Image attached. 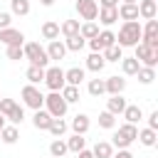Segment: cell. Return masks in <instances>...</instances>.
I'll list each match as a JSON object with an SVG mask.
<instances>
[{
	"mask_svg": "<svg viewBox=\"0 0 158 158\" xmlns=\"http://www.w3.org/2000/svg\"><path fill=\"white\" fill-rule=\"evenodd\" d=\"M123 109H126V99H123L121 94H116V96H111V99L106 101V111H109V114H114V116L123 114Z\"/></svg>",
	"mask_w": 158,
	"mask_h": 158,
	"instance_id": "19",
	"label": "cell"
},
{
	"mask_svg": "<svg viewBox=\"0 0 158 158\" xmlns=\"http://www.w3.org/2000/svg\"><path fill=\"white\" fill-rule=\"evenodd\" d=\"M10 10H12V15L25 17V15H30V0H10Z\"/></svg>",
	"mask_w": 158,
	"mask_h": 158,
	"instance_id": "35",
	"label": "cell"
},
{
	"mask_svg": "<svg viewBox=\"0 0 158 158\" xmlns=\"http://www.w3.org/2000/svg\"><path fill=\"white\" fill-rule=\"evenodd\" d=\"M136 141H141L146 148H153V146H156V141H158V133H156V131H151V128H141V131H138V136H136Z\"/></svg>",
	"mask_w": 158,
	"mask_h": 158,
	"instance_id": "24",
	"label": "cell"
},
{
	"mask_svg": "<svg viewBox=\"0 0 158 158\" xmlns=\"http://www.w3.org/2000/svg\"><path fill=\"white\" fill-rule=\"evenodd\" d=\"M17 138H20V131H17V126H2V131H0V141L2 143H7V146H12V143H17Z\"/></svg>",
	"mask_w": 158,
	"mask_h": 158,
	"instance_id": "22",
	"label": "cell"
},
{
	"mask_svg": "<svg viewBox=\"0 0 158 158\" xmlns=\"http://www.w3.org/2000/svg\"><path fill=\"white\" fill-rule=\"evenodd\" d=\"M47 57H49V62L52 59H64V54H67V47H64V42H59V40H52L49 44H47Z\"/></svg>",
	"mask_w": 158,
	"mask_h": 158,
	"instance_id": "14",
	"label": "cell"
},
{
	"mask_svg": "<svg viewBox=\"0 0 158 158\" xmlns=\"http://www.w3.org/2000/svg\"><path fill=\"white\" fill-rule=\"evenodd\" d=\"M0 42L5 47H10V44H25V35L20 30H15V27H5V30H0Z\"/></svg>",
	"mask_w": 158,
	"mask_h": 158,
	"instance_id": "10",
	"label": "cell"
},
{
	"mask_svg": "<svg viewBox=\"0 0 158 158\" xmlns=\"http://www.w3.org/2000/svg\"><path fill=\"white\" fill-rule=\"evenodd\" d=\"M69 126H72V131H74V133H79V136H84V133L89 131V126H91V121H89V116H86V114H77V116L72 118V123H69Z\"/></svg>",
	"mask_w": 158,
	"mask_h": 158,
	"instance_id": "15",
	"label": "cell"
},
{
	"mask_svg": "<svg viewBox=\"0 0 158 158\" xmlns=\"http://www.w3.org/2000/svg\"><path fill=\"white\" fill-rule=\"evenodd\" d=\"M84 44H86V40H84L81 35H74V37H67V42H64V47H67V52H79V49H84Z\"/></svg>",
	"mask_w": 158,
	"mask_h": 158,
	"instance_id": "36",
	"label": "cell"
},
{
	"mask_svg": "<svg viewBox=\"0 0 158 158\" xmlns=\"http://www.w3.org/2000/svg\"><path fill=\"white\" fill-rule=\"evenodd\" d=\"M32 123H35V128H40V131H47L49 123H52V116H49L44 109H37L35 116H32Z\"/></svg>",
	"mask_w": 158,
	"mask_h": 158,
	"instance_id": "21",
	"label": "cell"
},
{
	"mask_svg": "<svg viewBox=\"0 0 158 158\" xmlns=\"http://www.w3.org/2000/svg\"><path fill=\"white\" fill-rule=\"evenodd\" d=\"M138 0H123V5H136Z\"/></svg>",
	"mask_w": 158,
	"mask_h": 158,
	"instance_id": "49",
	"label": "cell"
},
{
	"mask_svg": "<svg viewBox=\"0 0 158 158\" xmlns=\"http://www.w3.org/2000/svg\"><path fill=\"white\" fill-rule=\"evenodd\" d=\"M10 22H12V15L10 12H0V30L10 27Z\"/></svg>",
	"mask_w": 158,
	"mask_h": 158,
	"instance_id": "44",
	"label": "cell"
},
{
	"mask_svg": "<svg viewBox=\"0 0 158 158\" xmlns=\"http://www.w3.org/2000/svg\"><path fill=\"white\" fill-rule=\"evenodd\" d=\"M77 158H94V153L84 148V151H79V153H77Z\"/></svg>",
	"mask_w": 158,
	"mask_h": 158,
	"instance_id": "47",
	"label": "cell"
},
{
	"mask_svg": "<svg viewBox=\"0 0 158 158\" xmlns=\"http://www.w3.org/2000/svg\"><path fill=\"white\" fill-rule=\"evenodd\" d=\"M136 77H138L141 84H151V81L156 79V69H153V67H138Z\"/></svg>",
	"mask_w": 158,
	"mask_h": 158,
	"instance_id": "37",
	"label": "cell"
},
{
	"mask_svg": "<svg viewBox=\"0 0 158 158\" xmlns=\"http://www.w3.org/2000/svg\"><path fill=\"white\" fill-rule=\"evenodd\" d=\"M116 10H118V17H121L123 22H136V20H138V2H136V5H123V2H121Z\"/></svg>",
	"mask_w": 158,
	"mask_h": 158,
	"instance_id": "13",
	"label": "cell"
},
{
	"mask_svg": "<svg viewBox=\"0 0 158 158\" xmlns=\"http://www.w3.org/2000/svg\"><path fill=\"white\" fill-rule=\"evenodd\" d=\"M0 99H2V96H0Z\"/></svg>",
	"mask_w": 158,
	"mask_h": 158,
	"instance_id": "51",
	"label": "cell"
},
{
	"mask_svg": "<svg viewBox=\"0 0 158 158\" xmlns=\"http://www.w3.org/2000/svg\"><path fill=\"white\" fill-rule=\"evenodd\" d=\"M89 94L91 96H101V94H106V89H104V79H89Z\"/></svg>",
	"mask_w": 158,
	"mask_h": 158,
	"instance_id": "38",
	"label": "cell"
},
{
	"mask_svg": "<svg viewBox=\"0 0 158 158\" xmlns=\"http://www.w3.org/2000/svg\"><path fill=\"white\" fill-rule=\"evenodd\" d=\"M91 153H94V158H111L114 156V146L109 141H96V146L91 148Z\"/></svg>",
	"mask_w": 158,
	"mask_h": 158,
	"instance_id": "23",
	"label": "cell"
},
{
	"mask_svg": "<svg viewBox=\"0 0 158 158\" xmlns=\"http://www.w3.org/2000/svg\"><path fill=\"white\" fill-rule=\"evenodd\" d=\"M59 32H62L64 37H74V35H79V20H64V22L59 25Z\"/></svg>",
	"mask_w": 158,
	"mask_h": 158,
	"instance_id": "29",
	"label": "cell"
},
{
	"mask_svg": "<svg viewBox=\"0 0 158 158\" xmlns=\"http://www.w3.org/2000/svg\"><path fill=\"white\" fill-rule=\"evenodd\" d=\"M49 153H52V158H64V156H67V141L54 138V141L49 143Z\"/></svg>",
	"mask_w": 158,
	"mask_h": 158,
	"instance_id": "34",
	"label": "cell"
},
{
	"mask_svg": "<svg viewBox=\"0 0 158 158\" xmlns=\"http://www.w3.org/2000/svg\"><path fill=\"white\" fill-rule=\"evenodd\" d=\"M77 12L84 22H94L99 15V5H96V0H77Z\"/></svg>",
	"mask_w": 158,
	"mask_h": 158,
	"instance_id": "9",
	"label": "cell"
},
{
	"mask_svg": "<svg viewBox=\"0 0 158 158\" xmlns=\"http://www.w3.org/2000/svg\"><path fill=\"white\" fill-rule=\"evenodd\" d=\"M99 7H118V0H99Z\"/></svg>",
	"mask_w": 158,
	"mask_h": 158,
	"instance_id": "45",
	"label": "cell"
},
{
	"mask_svg": "<svg viewBox=\"0 0 158 158\" xmlns=\"http://www.w3.org/2000/svg\"><path fill=\"white\" fill-rule=\"evenodd\" d=\"M141 42V25L138 22H123L118 35H116V44L123 49V47H136Z\"/></svg>",
	"mask_w": 158,
	"mask_h": 158,
	"instance_id": "1",
	"label": "cell"
},
{
	"mask_svg": "<svg viewBox=\"0 0 158 158\" xmlns=\"http://www.w3.org/2000/svg\"><path fill=\"white\" fill-rule=\"evenodd\" d=\"M67 109H69V104L62 99L59 91H49V94L44 96V111H47L52 118H64Z\"/></svg>",
	"mask_w": 158,
	"mask_h": 158,
	"instance_id": "4",
	"label": "cell"
},
{
	"mask_svg": "<svg viewBox=\"0 0 158 158\" xmlns=\"http://www.w3.org/2000/svg\"><path fill=\"white\" fill-rule=\"evenodd\" d=\"M12 109H15V101H12V99H0V114H2L5 118L10 116Z\"/></svg>",
	"mask_w": 158,
	"mask_h": 158,
	"instance_id": "42",
	"label": "cell"
},
{
	"mask_svg": "<svg viewBox=\"0 0 158 158\" xmlns=\"http://www.w3.org/2000/svg\"><path fill=\"white\" fill-rule=\"evenodd\" d=\"M59 94H62V99H64L67 104H77V101H79V86H69V84H64Z\"/></svg>",
	"mask_w": 158,
	"mask_h": 158,
	"instance_id": "32",
	"label": "cell"
},
{
	"mask_svg": "<svg viewBox=\"0 0 158 158\" xmlns=\"http://www.w3.org/2000/svg\"><path fill=\"white\" fill-rule=\"evenodd\" d=\"M146 128L158 131V111H151V116H148V126H146Z\"/></svg>",
	"mask_w": 158,
	"mask_h": 158,
	"instance_id": "43",
	"label": "cell"
},
{
	"mask_svg": "<svg viewBox=\"0 0 158 158\" xmlns=\"http://www.w3.org/2000/svg\"><path fill=\"white\" fill-rule=\"evenodd\" d=\"M133 49H136V54H133V57L138 59V64H141V67H153V69H156V64H158V49H151V47H148V44H143V42H138Z\"/></svg>",
	"mask_w": 158,
	"mask_h": 158,
	"instance_id": "6",
	"label": "cell"
},
{
	"mask_svg": "<svg viewBox=\"0 0 158 158\" xmlns=\"http://www.w3.org/2000/svg\"><path fill=\"white\" fill-rule=\"evenodd\" d=\"M42 37L49 40V42H52V40H59V25H57L54 20H47V22L42 25Z\"/></svg>",
	"mask_w": 158,
	"mask_h": 158,
	"instance_id": "25",
	"label": "cell"
},
{
	"mask_svg": "<svg viewBox=\"0 0 158 158\" xmlns=\"http://www.w3.org/2000/svg\"><path fill=\"white\" fill-rule=\"evenodd\" d=\"M96 17H99L101 25L111 27V25L118 20V10H116V7H99V15H96Z\"/></svg>",
	"mask_w": 158,
	"mask_h": 158,
	"instance_id": "16",
	"label": "cell"
},
{
	"mask_svg": "<svg viewBox=\"0 0 158 158\" xmlns=\"http://www.w3.org/2000/svg\"><path fill=\"white\" fill-rule=\"evenodd\" d=\"M136 136H138V128H136V123H121L116 131H114V141H111V146H116L118 151L121 148H128L133 141H136Z\"/></svg>",
	"mask_w": 158,
	"mask_h": 158,
	"instance_id": "3",
	"label": "cell"
},
{
	"mask_svg": "<svg viewBox=\"0 0 158 158\" xmlns=\"http://www.w3.org/2000/svg\"><path fill=\"white\" fill-rule=\"evenodd\" d=\"M79 35L89 42V40H94V37L99 35V25H96V22H84V25H79Z\"/></svg>",
	"mask_w": 158,
	"mask_h": 158,
	"instance_id": "30",
	"label": "cell"
},
{
	"mask_svg": "<svg viewBox=\"0 0 158 158\" xmlns=\"http://www.w3.org/2000/svg\"><path fill=\"white\" fill-rule=\"evenodd\" d=\"M81 81H84V69H81V67H72V69L64 72V84H69V86H79Z\"/></svg>",
	"mask_w": 158,
	"mask_h": 158,
	"instance_id": "17",
	"label": "cell"
},
{
	"mask_svg": "<svg viewBox=\"0 0 158 158\" xmlns=\"http://www.w3.org/2000/svg\"><path fill=\"white\" fill-rule=\"evenodd\" d=\"M5 54H7V59H12V62H17V59L25 57V54H22V44H10V47L5 49Z\"/></svg>",
	"mask_w": 158,
	"mask_h": 158,
	"instance_id": "41",
	"label": "cell"
},
{
	"mask_svg": "<svg viewBox=\"0 0 158 158\" xmlns=\"http://www.w3.org/2000/svg\"><path fill=\"white\" fill-rule=\"evenodd\" d=\"M111 44H116V35H114L111 30H104V32H99L94 40H89L91 52H104V49L111 47Z\"/></svg>",
	"mask_w": 158,
	"mask_h": 158,
	"instance_id": "8",
	"label": "cell"
},
{
	"mask_svg": "<svg viewBox=\"0 0 158 158\" xmlns=\"http://www.w3.org/2000/svg\"><path fill=\"white\" fill-rule=\"evenodd\" d=\"M104 67H106V62H104V54H101V52H91V54L86 57V69H89V72H96V74H99Z\"/></svg>",
	"mask_w": 158,
	"mask_h": 158,
	"instance_id": "18",
	"label": "cell"
},
{
	"mask_svg": "<svg viewBox=\"0 0 158 158\" xmlns=\"http://www.w3.org/2000/svg\"><path fill=\"white\" fill-rule=\"evenodd\" d=\"M101 54H104V62H121V57H123V49H121L118 44H111V47H106Z\"/></svg>",
	"mask_w": 158,
	"mask_h": 158,
	"instance_id": "31",
	"label": "cell"
},
{
	"mask_svg": "<svg viewBox=\"0 0 158 158\" xmlns=\"http://www.w3.org/2000/svg\"><path fill=\"white\" fill-rule=\"evenodd\" d=\"M22 54H25V59H30L32 67L47 69V64H49V57H47V52H44V47H42L40 42H27V44H22Z\"/></svg>",
	"mask_w": 158,
	"mask_h": 158,
	"instance_id": "2",
	"label": "cell"
},
{
	"mask_svg": "<svg viewBox=\"0 0 158 158\" xmlns=\"http://www.w3.org/2000/svg\"><path fill=\"white\" fill-rule=\"evenodd\" d=\"M99 126L101 128H116V116L109 114V111H101L99 114Z\"/></svg>",
	"mask_w": 158,
	"mask_h": 158,
	"instance_id": "40",
	"label": "cell"
},
{
	"mask_svg": "<svg viewBox=\"0 0 158 158\" xmlns=\"http://www.w3.org/2000/svg\"><path fill=\"white\" fill-rule=\"evenodd\" d=\"M44 84L49 86V91H62V86H64V69L62 67H47L44 69Z\"/></svg>",
	"mask_w": 158,
	"mask_h": 158,
	"instance_id": "7",
	"label": "cell"
},
{
	"mask_svg": "<svg viewBox=\"0 0 158 158\" xmlns=\"http://www.w3.org/2000/svg\"><path fill=\"white\" fill-rule=\"evenodd\" d=\"M22 118H25V109H22L20 104H15V109L10 111V116H7L5 121H10L12 126H17V123H22Z\"/></svg>",
	"mask_w": 158,
	"mask_h": 158,
	"instance_id": "39",
	"label": "cell"
},
{
	"mask_svg": "<svg viewBox=\"0 0 158 158\" xmlns=\"http://www.w3.org/2000/svg\"><path fill=\"white\" fill-rule=\"evenodd\" d=\"M138 59L136 57H121V69H123V74L126 77H136V72H138Z\"/></svg>",
	"mask_w": 158,
	"mask_h": 158,
	"instance_id": "26",
	"label": "cell"
},
{
	"mask_svg": "<svg viewBox=\"0 0 158 158\" xmlns=\"http://www.w3.org/2000/svg\"><path fill=\"white\" fill-rule=\"evenodd\" d=\"M20 96H22L25 106H30V109H35V111L44 106V94H42L35 84H25V86H22V91H20Z\"/></svg>",
	"mask_w": 158,
	"mask_h": 158,
	"instance_id": "5",
	"label": "cell"
},
{
	"mask_svg": "<svg viewBox=\"0 0 158 158\" xmlns=\"http://www.w3.org/2000/svg\"><path fill=\"white\" fill-rule=\"evenodd\" d=\"M104 89H106L109 96L123 94V89H126V79H123V77H109V79H104Z\"/></svg>",
	"mask_w": 158,
	"mask_h": 158,
	"instance_id": "11",
	"label": "cell"
},
{
	"mask_svg": "<svg viewBox=\"0 0 158 158\" xmlns=\"http://www.w3.org/2000/svg\"><path fill=\"white\" fill-rule=\"evenodd\" d=\"M25 77H27V81H30V84H35V86H37L40 81H44V69H42V67H32V64H30V67H27V72H25Z\"/></svg>",
	"mask_w": 158,
	"mask_h": 158,
	"instance_id": "27",
	"label": "cell"
},
{
	"mask_svg": "<svg viewBox=\"0 0 158 158\" xmlns=\"http://www.w3.org/2000/svg\"><path fill=\"white\" fill-rule=\"evenodd\" d=\"M67 128H69V126H67V121H64V118H52V123H49V128H47V131H49L54 138H62V136L67 133Z\"/></svg>",
	"mask_w": 158,
	"mask_h": 158,
	"instance_id": "28",
	"label": "cell"
},
{
	"mask_svg": "<svg viewBox=\"0 0 158 158\" xmlns=\"http://www.w3.org/2000/svg\"><path fill=\"white\" fill-rule=\"evenodd\" d=\"M84 148H86V138L79 136V133H74V136L67 141V151H72V153H79V151H84Z\"/></svg>",
	"mask_w": 158,
	"mask_h": 158,
	"instance_id": "33",
	"label": "cell"
},
{
	"mask_svg": "<svg viewBox=\"0 0 158 158\" xmlns=\"http://www.w3.org/2000/svg\"><path fill=\"white\" fill-rule=\"evenodd\" d=\"M111 158H133V153H131L128 148H121V151H118L116 156H111Z\"/></svg>",
	"mask_w": 158,
	"mask_h": 158,
	"instance_id": "46",
	"label": "cell"
},
{
	"mask_svg": "<svg viewBox=\"0 0 158 158\" xmlns=\"http://www.w3.org/2000/svg\"><path fill=\"white\" fill-rule=\"evenodd\" d=\"M123 118H126V123H138V121L143 118L141 106H138V104H126V109H123Z\"/></svg>",
	"mask_w": 158,
	"mask_h": 158,
	"instance_id": "20",
	"label": "cell"
},
{
	"mask_svg": "<svg viewBox=\"0 0 158 158\" xmlns=\"http://www.w3.org/2000/svg\"><path fill=\"white\" fill-rule=\"evenodd\" d=\"M40 5H44V7H49V5H54V0H40Z\"/></svg>",
	"mask_w": 158,
	"mask_h": 158,
	"instance_id": "48",
	"label": "cell"
},
{
	"mask_svg": "<svg viewBox=\"0 0 158 158\" xmlns=\"http://www.w3.org/2000/svg\"><path fill=\"white\" fill-rule=\"evenodd\" d=\"M2 126H5V116L0 114V131H2Z\"/></svg>",
	"mask_w": 158,
	"mask_h": 158,
	"instance_id": "50",
	"label": "cell"
},
{
	"mask_svg": "<svg viewBox=\"0 0 158 158\" xmlns=\"http://www.w3.org/2000/svg\"><path fill=\"white\" fill-rule=\"evenodd\" d=\"M156 12H158V2L156 0H138V17L156 20Z\"/></svg>",
	"mask_w": 158,
	"mask_h": 158,
	"instance_id": "12",
	"label": "cell"
}]
</instances>
